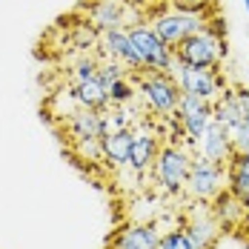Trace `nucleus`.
<instances>
[{"instance_id":"f257e3e1","label":"nucleus","mask_w":249,"mask_h":249,"mask_svg":"<svg viewBox=\"0 0 249 249\" xmlns=\"http://www.w3.org/2000/svg\"><path fill=\"white\" fill-rule=\"evenodd\" d=\"M195 152L189 143H163L155 163H152V180L158 183V189L169 198L183 195L186 178H189V166H192Z\"/></svg>"},{"instance_id":"f03ea898","label":"nucleus","mask_w":249,"mask_h":249,"mask_svg":"<svg viewBox=\"0 0 249 249\" xmlns=\"http://www.w3.org/2000/svg\"><path fill=\"white\" fill-rule=\"evenodd\" d=\"M135 89H138L141 103L146 106V112L158 115V118H172L180 98H183V92H180L172 72L143 69V72L135 75Z\"/></svg>"},{"instance_id":"7ed1b4c3","label":"nucleus","mask_w":249,"mask_h":249,"mask_svg":"<svg viewBox=\"0 0 249 249\" xmlns=\"http://www.w3.org/2000/svg\"><path fill=\"white\" fill-rule=\"evenodd\" d=\"M226 57V43L224 35L212 23L198 29L195 35H189L186 40H180L175 46V60L183 66H195V69H218Z\"/></svg>"},{"instance_id":"20e7f679","label":"nucleus","mask_w":249,"mask_h":249,"mask_svg":"<svg viewBox=\"0 0 249 249\" xmlns=\"http://www.w3.org/2000/svg\"><path fill=\"white\" fill-rule=\"evenodd\" d=\"M224 189H226V166L195 155L192 166H189L186 186H183V195L189 200H195V203H212Z\"/></svg>"},{"instance_id":"39448f33","label":"nucleus","mask_w":249,"mask_h":249,"mask_svg":"<svg viewBox=\"0 0 249 249\" xmlns=\"http://www.w3.org/2000/svg\"><path fill=\"white\" fill-rule=\"evenodd\" d=\"M129 37L135 43L138 54L143 57V66L155 69V72H175L178 60H175V49L169 43H163L158 37V32L152 26H129Z\"/></svg>"},{"instance_id":"423d86ee","label":"nucleus","mask_w":249,"mask_h":249,"mask_svg":"<svg viewBox=\"0 0 249 249\" xmlns=\"http://www.w3.org/2000/svg\"><path fill=\"white\" fill-rule=\"evenodd\" d=\"M172 75H175V80H178V86H180L183 95L209 100V103H215V100L224 95V89H226L224 75H221L218 69H195V66H183V63H178Z\"/></svg>"},{"instance_id":"0eeeda50","label":"nucleus","mask_w":249,"mask_h":249,"mask_svg":"<svg viewBox=\"0 0 249 249\" xmlns=\"http://www.w3.org/2000/svg\"><path fill=\"white\" fill-rule=\"evenodd\" d=\"M209 23L206 18H198V15H186V12H178V9H163V12H155L149 18V26L158 32V37L169 46H178L180 40H186L189 35H195L198 29Z\"/></svg>"},{"instance_id":"6e6552de","label":"nucleus","mask_w":249,"mask_h":249,"mask_svg":"<svg viewBox=\"0 0 249 249\" xmlns=\"http://www.w3.org/2000/svg\"><path fill=\"white\" fill-rule=\"evenodd\" d=\"M178 126H180V132L186 135V143L189 146H195V141H198L200 135L209 129V124L215 121L212 118V103L209 100H200V98H192V95H183L180 103H178V109H175L172 115Z\"/></svg>"},{"instance_id":"1a4fd4ad","label":"nucleus","mask_w":249,"mask_h":249,"mask_svg":"<svg viewBox=\"0 0 249 249\" xmlns=\"http://www.w3.org/2000/svg\"><path fill=\"white\" fill-rule=\"evenodd\" d=\"M221 229L224 226L218 224V218L212 215L209 203H195V209L183 221V232H186L192 249H212L218 244V238H221Z\"/></svg>"},{"instance_id":"9d476101","label":"nucleus","mask_w":249,"mask_h":249,"mask_svg":"<svg viewBox=\"0 0 249 249\" xmlns=\"http://www.w3.org/2000/svg\"><path fill=\"white\" fill-rule=\"evenodd\" d=\"M100 49H103L106 57H112V60L124 63L132 75H138V72H143V69H146V66H143V57L138 54L135 43H132V37H129V29H124V26L106 29V32L100 35Z\"/></svg>"},{"instance_id":"9b49d317","label":"nucleus","mask_w":249,"mask_h":249,"mask_svg":"<svg viewBox=\"0 0 249 249\" xmlns=\"http://www.w3.org/2000/svg\"><path fill=\"white\" fill-rule=\"evenodd\" d=\"M132 132H135V138H132V152H129L126 169L135 175H143L152 169V163H155V158H158L163 143H160V135L146 124H138Z\"/></svg>"},{"instance_id":"f8f14e48","label":"nucleus","mask_w":249,"mask_h":249,"mask_svg":"<svg viewBox=\"0 0 249 249\" xmlns=\"http://www.w3.org/2000/svg\"><path fill=\"white\" fill-rule=\"evenodd\" d=\"M195 155L200 158H206V160H215V163H229V158L235 155V146H232V135H229V129L224 124H218V121H212L209 129L200 135L198 141H195V146H192Z\"/></svg>"},{"instance_id":"ddd939ff","label":"nucleus","mask_w":249,"mask_h":249,"mask_svg":"<svg viewBox=\"0 0 249 249\" xmlns=\"http://www.w3.org/2000/svg\"><path fill=\"white\" fill-rule=\"evenodd\" d=\"M249 112V86L244 89H224V95L212 103V118L226 129L238 126Z\"/></svg>"},{"instance_id":"4468645a","label":"nucleus","mask_w":249,"mask_h":249,"mask_svg":"<svg viewBox=\"0 0 249 249\" xmlns=\"http://www.w3.org/2000/svg\"><path fill=\"white\" fill-rule=\"evenodd\" d=\"M160 244V232L155 224H126L121 226L112 241H109V249H158Z\"/></svg>"},{"instance_id":"2eb2a0df","label":"nucleus","mask_w":249,"mask_h":249,"mask_svg":"<svg viewBox=\"0 0 249 249\" xmlns=\"http://www.w3.org/2000/svg\"><path fill=\"white\" fill-rule=\"evenodd\" d=\"M66 135H69L72 143L89 141V138H103V112L77 106L75 112L66 118Z\"/></svg>"},{"instance_id":"dca6fc26","label":"nucleus","mask_w":249,"mask_h":249,"mask_svg":"<svg viewBox=\"0 0 249 249\" xmlns=\"http://www.w3.org/2000/svg\"><path fill=\"white\" fill-rule=\"evenodd\" d=\"M135 129V126H132ZM132 129H121V132H109L103 135V163L112 169H124L129 163V152H132Z\"/></svg>"},{"instance_id":"f3484780","label":"nucleus","mask_w":249,"mask_h":249,"mask_svg":"<svg viewBox=\"0 0 249 249\" xmlns=\"http://www.w3.org/2000/svg\"><path fill=\"white\" fill-rule=\"evenodd\" d=\"M209 206H212V215L218 218V224L224 226V229H238V226H244L247 206H244V200L235 198L229 189H224Z\"/></svg>"},{"instance_id":"a211bd4d","label":"nucleus","mask_w":249,"mask_h":249,"mask_svg":"<svg viewBox=\"0 0 249 249\" xmlns=\"http://www.w3.org/2000/svg\"><path fill=\"white\" fill-rule=\"evenodd\" d=\"M226 189L238 200H249V152H235L226 163Z\"/></svg>"},{"instance_id":"6ab92c4d","label":"nucleus","mask_w":249,"mask_h":249,"mask_svg":"<svg viewBox=\"0 0 249 249\" xmlns=\"http://www.w3.org/2000/svg\"><path fill=\"white\" fill-rule=\"evenodd\" d=\"M72 95H75V103L83 106V109H98V112H103L109 106V95H106V89H103V83H100L98 77L75 83Z\"/></svg>"},{"instance_id":"aec40b11","label":"nucleus","mask_w":249,"mask_h":249,"mask_svg":"<svg viewBox=\"0 0 249 249\" xmlns=\"http://www.w3.org/2000/svg\"><path fill=\"white\" fill-rule=\"evenodd\" d=\"M92 26L106 32V29H115V26H124V9L118 0H98L92 6Z\"/></svg>"},{"instance_id":"412c9836","label":"nucleus","mask_w":249,"mask_h":249,"mask_svg":"<svg viewBox=\"0 0 249 249\" xmlns=\"http://www.w3.org/2000/svg\"><path fill=\"white\" fill-rule=\"evenodd\" d=\"M132 106V103H129ZM129 106H106L103 109V135L109 132H121V129H132L135 126V115Z\"/></svg>"},{"instance_id":"4be33fe9","label":"nucleus","mask_w":249,"mask_h":249,"mask_svg":"<svg viewBox=\"0 0 249 249\" xmlns=\"http://www.w3.org/2000/svg\"><path fill=\"white\" fill-rule=\"evenodd\" d=\"M106 95H109V106H129L138 98V89L129 77H124V80H115L112 86H106Z\"/></svg>"},{"instance_id":"5701e85b","label":"nucleus","mask_w":249,"mask_h":249,"mask_svg":"<svg viewBox=\"0 0 249 249\" xmlns=\"http://www.w3.org/2000/svg\"><path fill=\"white\" fill-rule=\"evenodd\" d=\"M169 6L178 9V12H186V15H198V18H206L218 9V0H169Z\"/></svg>"},{"instance_id":"b1692460","label":"nucleus","mask_w":249,"mask_h":249,"mask_svg":"<svg viewBox=\"0 0 249 249\" xmlns=\"http://www.w3.org/2000/svg\"><path fill=\"white\" fill-rule=\"evenodd\" d=\"M132 72L126 69L124 63H118V60H112V57H106L103 63L98 66V80L103 83V89L106 86H112L115 80H124V77H129Z\"/></svg>"},{"instance_id":"393cba45","label":"nucleus","mask_w":249,"mask_h":249,"mask_svg":"<svg viewBox=\"0 0 249 249\" xmlns=\"http://www.w3.org/2000/svg\"><path fill=\"white\" fill-rule=\"evenodd\" d=\"M77 160H103V138H89V141H77L72 143Z\"/></svg>"},{"instance_id":"a878e982","label":"nucleus","mask_w":249,"mask_h":249,"mask_svg":"<svg viewBox=\"0 0 249 249\" xmlns=\"http://www.w3.org/2000/svg\"><path fill=\"white\" fill-rule=\"evenodd\" d=\"M158 249H192L189 247V238H186V232H183V224L169 229V232H163L160 235V244Z\"/></svg>"},{"instance_id":"bb28decb","label":"nucleus","mask_w":249,"mask_h":249,"mask_svg":"<svg viewBox=\"0 0 249 249\" xmlns=\"http://www.w3.org/2000/svg\"><path fill=\"white\" fill-rule=\"evenodd\" d=\"M229 135H232V146H235V152H249V112L244 115L241 124L229 129Z\"/></svg>"},{"instance_id":"cd10ccee","label":"nucleus","mask_w":249,"mask_h":249,"mask_svg":"<svg viewBox=\"0 0 249 249\" xmlns=\"http://www.w3.org/2000/svg\"><path fill=\"white\" fill-rule=\"evenodd\" d=\"M98 66L100 63L95 60V57H83L75 69H72V80L80 83V80H92V77H98Z\"/></svg>"},{"instance_id":"c85d7f7f","label":"nucleus","mask_w":249,"mask_h":249,"mask_svg":"<svg viewBox=\"0 0 249 249\" xmlns=\"http://www.w3.org/2000/svg\"><path fill=\"white\" fill-rule=\"evenodd\" d=\"M92 43H95V29L89 23H80L77 26V35H75V46L86 49V46H92Z\"/></svg>"},{"instance_id":"c756f323","label":"nucleus","mask_w":249,"mask_h":249,"mask_svg":"<svg viewBox=\"0 0 249 249\" xmlns=\"http://www.w3.org/2000/svg\"><path fill=\"white\" fill-rule=\"evenodd\" d=\"M244 206H247V218H244V226H247V229H249V200H247V203H244Z\"/></svg>"},{"instance_id":"7c9ffc66","label":"nucleus","mask_w":249,"mask_h":249,"mask_svg":"<svg viewBox=\"0 0 249 249\" xmlns=\"http://www.w3.org/2000/svg\"><path fill=\"white\" fill-rule=\"evenodd\" d=\"M244 9H247V15H249V0H244Z\"/></svg>"}]
</instances>
